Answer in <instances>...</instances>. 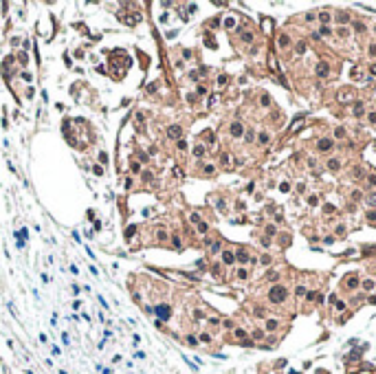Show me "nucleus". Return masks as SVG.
I'll return each instance as SVG.
<instances>
[{
	"label": "nucleus",
	"mask_w": 376,
	"mask_h": 374,
	"mask_svg": "<svg viewBox=\"0 0 376 374\" xmlns=\"http://www.w3.org/2000/svg\"><path fill=\"white\" fill-rule=\"evenodd\" d=\"M286 293H288V291H286V286H279V284H277V286H273V288H271L268 299H271L273 304H281V302L286 299Z\"/></svg>",
	"instance_id": "obj_1"
},
{
	"label": "nucleus",
	"mask_w": 376,
	"mask_h": 374,
	"mask_svg": "<svg viewBox=\"0 0 376 374\" xmlns=\"http://www.w3.org/2000/svg\"><path fill=\"white\" fill-rule=\"evenodd\" d=\"M152 313L158 317V321H167L172 317V308L167 306V304H158L156 308H152Z\"/></svg>",
	"instance_id": "obj_2"
},
{
	"label": "nucleus",
	"mask_w": 376,
	"mask_h": 374,
	"mask_svg": "<svg viewBox=\"0 0 376 374\" xmlns=\"http://www.w3.org/2000/svg\"><path fill=\"white\" fill-rule=\"evenodd\" d=\"M167 137H170V139H178V141H181L183 128H181V126H170V128H167Z\"/></svg>",
	"instance_id": "obj_3"
},
{
	"label": "nucleus",
	"mask_w": 376,
	"mask_h": 374,
	"mask_svg": "<svg viewBox=\"0 0 376 374\" xmlns=\"http://www.w3.org/2000/svg\"><path fill=\"white\" fill-rule=\"evenodd\" d=\"M328 75H330V68H328V64L326 62H319L317 64V77H328Z\"/></svg>",
	"instance_id": "obj_4"
},
{
	"label": "nucleus",
	"mask_w": 376,
	"mask_h": 374,
	"mask_svg": "<svg viewBox=\"0 0 376 374\" xmlns=\"http://www.w3.org/2000/svg\"><path fill=\"white\" fill-rule=\"evenodd\" d=\"M242 134H244L242 123H240V121H233V123H231V137H236V139H238V137H242Z\"/></svg>",
	"instance_id": "obj_5"
},
{
	"label": "nucleus",
	"mask_w": 376,
	"mask_h": 374,
	"mask_svg": "<svg viewBox=\"0 0 376 374\" xmlns=\"http://www.w3.org/2000/svg\"><path fill=\"white\" fill-rule=\"evenodd\" d=\"M304 123H306V119H304V117H299V119L295 121V123H293V126H290V128H288V132H290V134H295V132H299V130H302V128H304Z\"/></svg>",
	"instance_id": "obj_6"
},
{
	"label": "nucleus",
	"mask_w": 376,
	"mask_h": 374,
	"mask_svg": "<svg viewBox=\"0 0 376 374\" xmlns=\"http://www.w3.org/2000/svg\"><path fill=\"white\" fill-rule=\"evenodd\" d=\"M317 147H319V152H326V150L332 147V141H330V139H321V141L317 143Z\"/></svg>",
	"instance_id": "obj_7"
},
{
	"label": "nucleus",
	"mask_w": 376,
	"mask_h": 374,
	"mask_svg": "<svg viewBox=\"0 0 376 374\" xmlns=\"http://www.w3.org/2000/svg\"><path fill=\"white\" fill-rule=\"evenodd\" d=\"M24 238H26V229H20V233L16 231V244L18 247H24Z\"/></svg>",
	"instance_id": "obj_8"
},
{
	"label": "nucleus",
	"mask_w": 376,
	"mask_h": 374,
	"mask_svg": "<svg viewBox=\"0 0 376 374\" xmlns=\"http://www.w3.org/2000/svg\"><path fill=\"white\" fill-rule=\"evenodd\" d=\"M222 262H224V264H233V262H236V253L224 251V253H222Z\"/></svg>",
	"instance_id": "obj_9"
},
{
	"label": "nucleus",
	"mask_w": 376,
	"mask_h": 374,
	"mask_svg": "<svg viewBox=\"0 0 376 374\" xmlns=\"http://www.w3.org/2000/svg\"><path fill=\"white\" fill-rule=\"evenodd\" d=\"M339 167H341V161H339V158H330V161H328V170L339 172Z\"/></svg>",
	"instance_id": "obj_10"
},
{
	"label": "nucleus",
	"mask_w": 376,
	"mask_h": 374,
	"mask_svg": "<svg viewBox=\"0 0 376 374\" xmlns=\"http://www.w3.org/2000/svg\"><path fill=\"white\" fill-rule=\"evenodd\" d=\"M352 112H354V117H363V112H365V108H363V104H361V101H356V104H354V108H352Z\"/></svg>",
	"instance_id": "obj_11"
},
{
	"label": "nucleus",
	"mask_w": 376,
	"mask_h": 374,
	"mask_svg": "<svg viewBox=\"0 0 376 374\" xmlns=\"http://www.w3.org/2000/svg\"><path fill=\"white\" fill-rule=\"evenodd\" d=\"M236 260H238V262H242V264H244V262H249V253H247V251H244V249H240L238 253H236Z\"/></svg>",
	"instance_id": "obj_12"
},
{
	"label": "nucleus",
	"mask_w": 376,
	"mask_h": 374,
	"mask_svg": "<svg viewBox=\"0 0 376 374\" xmlns=\"http://www.w3.org/2000/svg\"><path fill=\"white\" fill-rule=\"evenodd\" d=\"M205 154H207V147H205V145H196V147H194V156L202 158Z\"/></svg>",
	"instance_id": "obj_13"
},
{
	"label": "nucleus",
	"mask_w": 376,
	"mask_h": 374,
	"mask_svg": "<svg viewBox=\"0 0 376 374\" xmlns=\"http://www.w3.org/2000/svg\"><path fill=\"white\" fill-rule=\"evenodd\" d=\"M202 134H205V139H207V143H216V134L211 132V130H205Z\"/></svg>",
	"instance_id": "obj_14"
},
{
	"label": "nucleus",
	"mask_w": 376,
	"mask_h": 374,
	"mask_svg": "<svg viewBox=\"0 0 376 374\" xmlns=\"http://www.w3.org/2000/svg\"><path fill=\"white\" fill-rule=\"evenodd\" d=\"M257 141H260L262 145H266V143L271 141V137H268V132H260V137H257Z\"/></svg>",
	"instance_id": "obj_15"
},
{
	"label": "nucleus",
	"mask_w": 376,
	"mask_h": 374,
	"mask_svg": "<svg viewBox=\"0 0 376 374\" xmlns=\"http://www.w3.org/2000/svg\"><path fill=\"white\" fill-rule=\"evenodd\" d=\"M196 227H198V231H200V233H207V231H209V224H207L205 220H200V222H196Z\"/></svg>",
	"instance_id": "obj_16"
},
{
	"label": "nucleus",
	"mask_w": 376,
	"mask_h": 374,
	"mask_svg": "<svg viewBox=\"0 0 376 374\" xmlns=\"http://www.w3.org/2000/svg\"><path fill=\"white\" fill-rule=\"evenodd\" d=\"M356 286H359V277L352 275L350 279H347V288H356Z\"/></svg>",
	"instance_id": "obj_17"
},
{
	"label": "nucleus",
	"mask_w": 376,
	"mask_h": 374,
	"mask_svg": "<svg viewBox=\"0 0 376 374\" xmlns=\"http://www.w3.org/2000/svg\"><path fill=\"white\" fill-rule=\"evenodd\" d=\"M288 44H290V37H288V35H281V37H279V46H281V49H286Z\"/></svg>",
	"instance_id": "obj_18"
},
{
	"label": "nucleus",
	"mask_w": 376,
	"mask_h": 374,
	"mask_svg": "<svg viewBox=\"0 0 376 374\" xmlns=\"http://www.w3.org/2000/svg\"><path fill=\"white\" fill-rule=\"evenodd\" d=\"M319 18H321V22H323V26H326L328 22H330V13H328V11H321V13H319Z\"/></svg>",
	"instance_id": "obj_19"
},
{
	"label": "nucleus",
	"mask_w": 376,
	"mask_h": 374,
	"mask_svg": "<svg viewBox=\"0 0 376 374\" xmlns=\"http://www.w3.org/2000/svg\"><path fill=\"white\" fill-rule=\"evenodd\" d=\"M277 326H279V324H277V319H268V321H266V330H275Z\"/></svg>",
	"instance_id": "obj_20"
},
{
	"label": "nucleus",
	"mask_w": 376,
	"mask_h": 374,
	"mask_svg": "<svg viewBox=\"0 0 376 374\" xmlns=\"http://www.w3.org/2000/svg\"><path fill=\"white\" fill-rule=\"evenodd\" d=\"M224 26H227V29H233V26H236V18H224Z\"/></svg>",
	"instance_id": "obj_21"
},
{
	"label": "nucleus",
	"mask_w": 376,
	"mask_h": 374,
	"mask_svg": "<svg viewBox=\"0 0 376 374\" xmlns=\"http://www.w3.org/2000/svg\"><path fill=\"white\" fill-rule=\"evenodd\" d=\"M187 343H189L191 348H196V345H198V339H196L194 334H187Z\"/></svg>",
	"instance_id": "obj_22"
},
{
	"label": "nucleus",
	"mask_w": 376,
	"mask_h": 374,
	"mask_svg": "<svg viewBox=\"0 0 376 374\" xmlns=\"http://www.w3.org/2000/svg\"><path fill=\"white\" fill-rule=\"evenodd\" d=\"M367 205H372V207H376V192H372L367 196Z\"/></svg>",
	"instance_id": "obj_23"
},
{
	"label": "nucleus",
	"mask_w": 376,
	"mask_h": 374,
	"mask_svg": "<svg viewBox=\"0 0 376 374\" xmlns=\"http://www.w3.org/2000/svg\"><path fill=\"white\" fill-rule=\"evenodd\" d=\"M260 104L264 106V108H268V106H271V97H268V95H262V101H260Z\"/></svg>",
	"instance_id": "obj_24"
},
{
	"label": "nucleus",
	"mask_w": 376,
	"mask_h": 374,
	"mask_svg": "<svg viewBox=\"0 0 376 374\" xmlns=\"http://www.w3.org/2000/svg\"><path fill=\"white\" fill-rule=\"evenodd\" d=\"M130 170H132L134 174H139V172H141V165H139L136 161H132V163H130Z\"/></svg>",
	"instance_id": "obj_25"
},
{
	"label": "nucleus",
	"mask_w": 376,
	"mask_h": 374,
	"mask_svg": "<svg viewBox=\"0 0 376 374\" xmlns=\"http://www.w3.org/2000/svg\"><path fill=\"white\" fill-rule=\"evenodd\" d=\"M268 279H271V282H277V279H279V273H275V271H268Z\"/></svg>",
	"instance_id": "obj_26"
},
{
	"label": "nucleus",
	"mask_w": 376,
	"mask_h": 374,
	"mask_svg": "<svg viewBox=\"0 0 376 374\" xmlns=\"http://www.w3.org/2000/svg\"><path fill=\"white\" fill-rule=\"evenodd\" d=\"M295 51H297L299 55H302V53H306V44H304V42H299V44L295 46Z\"/></svg>",
	"instance_id": "obj_27"
},
{
	"label": "nucleus",
	"mask_w": 376,
	"mask_h": 374,
	"mask_svg": "<svg viewBox=\"0 0 376 374\" xmlns=\"http://www.w3.org/2000/svg\"><path fill=\"white\" fill-rule=\"evenodd\" d=\"M242 40H244V42H253V33L244 31V33H242Z\"/></svg>",
	"instance_id": "obj_28"
},
{
	"label": "nucleus",
	"mask_w": 376,
	"mask_h": 374,
	"mask_svg": "<svg viewBox=\"0 0 376 374\" xmlns=\"http://www.w3.org/2000/svg\"><path fill=\"white\" fill-rule=\"evenodd\" d=\"M336 20H339V22L343 24V22H347V20H350V18H347V13H339V16H336Z\"/></svg>",
	"instance_id": "obj_29"
},
{
	"label": "nucleus",
	"mask_w": 376,
	"mask_h": 374,
	"mask_svg": "<svg viewBox=\"0 0 376 374\" xmlns=\"http://www.w3.org/2000/svg\"><path fill=\"white\" fill-rule=\"evenodd\" d=\"M334 137L343 139V137H345V130H343V128H336V130H334Z\"/></svg>",
	"instance_id": "obj_30"
},
{
	"label": "nucleus",
	"mask_w": 376,
	"mask_h": 374,
	"mask_svg": "<svg viewBox=\"0 0 376 374\" xmlns=\"http://www.w3.org/2000/svg\"><path fill=\"white\" fill-rule=\"evenodd\" d=\"M238 277H240V279H247V277H249L247 268H240V271H238Z\"/></svg>",
	"instance_id": "obj_31"
},
{
	"label": "nucleus",
	"mask_w": 376,
	"mask_h": 374,
	"mask_svg": "<svg viewBox=\"0 0 376 374\" xmlns=\"http://www.w3.org/2000/svg\"><path fill=\"white\" fill-rule=\"evenodd\" d=\"M295 295H297V297H304V295H306V288H304V286H297Z\"/></svg>",
	"instance_id": "obj_32"
},
{
	"label": "nucleus",
	"mask_w": 376,
	"mask_h": 374,
	"mask_svg": "<svg viewBox=\"0 0 376 374\" xmlns=\"http://www.w3.org/2000/svg\"><path fill=\"white\" fill-rule=\"evenodd\" d=\"M202 170H205V174H213V172H216V167H213V165H205Z\"/></svg>",
	"instance_id": "obj_33"
},
{
	"label": "nucleus",
	"mask_w": 376,
	"mask_h": 374,
	"mask_svg": "<svg viewBox=\"0 0 376 374\" xmlns=\"http://www.w3.org/2000/svg\"><path fill=\"white\" fill-rule=\"evenodd\" d=\"M99 163H108V154L106 152H99Z\"/></svg>",
	"instance_id": "obj_34"
},
{
	"label": "nucleus",
	"mask_w": 376,
	"mask_h": 374,
	"mask_svg": "<svg viewBox=\"0 0 376 374\" xmlns=\"http://www.w3.org/2000/svg\"><path fill=\"white\" fill-rule=\"evenodd\" d=\"M363 288H365V291H372V288H374V282H370V279H367V282H363Z\"/></svg>",
	"instance_id": "obj_35"
},
{
	"label": "nucleus",
	"mask_w": 376,
	"mask_h": 374,
	"mask_svg": "<svg viewBox=\"0 0 376 374\" xmlns=\"http://www.w3.org/2000/svg\"><path fill=\"white\" fill-rule=\"evenodd\" d=\"M236 337H238V339H244V337H247V332H244L242 328H238V330H236Z\"/></svg>",
	"instance_id": "obj_36"
},
{
	"label": "nucleus",
	"mask_w": 376,
	"mask_h": 374,
	"mask_svg": "<svg viewBox=\"0 0 376 374\" xmlns=\"http://www.w3.org/2000/svg\"><path fill=\"white\" fill-rule=\"evenodd\" d=\"M339 35H341V37H347V35H350V31H347L345 26H341V29H339Z\"/></svg>",
	"instance_id": "obj_37"
},
{
	"label": "nucleus",
	"mask_w": 376,
	"mask_h": 374,
	"mask_svg": "<svg viewBox=\"0 0 376 374\" xmlns=\"http://www.w3.org/2000/svg\"><path fill=\"white\" fill-rule=\"evenodd\" d=\"M172 240H174V242H172V244H174L176 249H181V238H178V236H174Z\"/></svg>",
	"instance_id": "obj_38"
},
{
	"label": "nucleus",
	"mask_w": 376,
	"mask_h": 374,
	"mask_svg": "<svg viewBox=\"0 0 376 374\" xmlns=\"http://www.w3.org/2000/svg\"><path fill=\"white\" fill-rule=\"evenodd\" d=\"M92 172H95L97 176H101V174H103V170H101V165H95V167H92Z\"/></svg>",
	"instance_id": "obj_39"
},
{
	"label": "nucleus",
	"mask_w": 376,
	"mask_h": 374,
	"mask_svg": "<svg viewBox=\"0 0 376 374\" xmlns=\"http://www.w3.org/2000/svg\"><path fill=\"white\" fill-rule=\"evenodd\" d=\"M266 233H268V236H275V227H273V224H268V227H266Z\"/></svg>",
	"instance_id": "obj_40"
},
{
	"label": "nucleus",
	"mask_w": 376,
	"mask_h": 374,
	"mask_svg": "<svg viewBox=\"0 0 376 374\" xmlns=\"http://www.w3.org/2000/svg\"><path fill=\"white\" fill-rule=\"evenodd\" d=\"M218 84H220V86H224V84H227V75H220V77H218Z\"/></svg>",
	"instance_id": "obj_41"
},
{
	"label": "nucleus",
	"mask_w": 376,
	"mask_h": 374,
	"mask_svg": "<svg viewBox=\"0 0 376 374\" xmlns=\"http://www.w3.org/2000/svg\"><path fill=\"white\" fill-rule=\"evenodd\" d=\"M200 341H205V343H209V341H211V337H209V334H207V332H205V334H200Z\"/></svg>",
	"instance_id": "obj_42"
},
{
	"label": "nucleus",
	"mask_w": 376,
	"mask_h": 374,
	"mask_svg": "<svg viewBox=\"0 0 376 374\" xmlns=\"http://www.w3.org/2000/svg\"><path fill=\"white\" fill-rule=\"evenodd\" d=\"M319 33H321V35H330V29H328V26H321V29H319Z\"/></svg>",
	"instance_id": "obj_43"
},
{
	"label": "nucleus",
	"mask_w": 376,
	"mask_h": 374,
	"mask_svg": "<svg viewBox=\"0 0 376 374\" xmlns=\"http://www.w3.org/2000/svg\"><path fill=\"white\" fill-rule=\"evenodd\" d=\"M317 200H319V198H317V196L312 194V196H310V198H308V205H317Z\"/></svg>",
	"instance_id": "obj_44"
},
{
	"label": "nucleus",
	"mask_w": 376,
	"mask_h": 374,
	"mask_svg": "<svg viewBox=\"0 0 376 374\" xmlns=\"http://www.w3.org/2000/svg\"><path fill=\"white\" fill-rule=\"evenodd\" d=\"M216 207H218V211H224L227 207H224V200H218V205H216Z\"/></svg>",
	"instance_id": "obj_45"
},
{
	"label": "nucleus",
	"mask_w": 376,
	"mask_h": 374,
	"mask_svg": "<svg viewBox=\"0 0 376 374\" xmlns=\"http://www.w3.org/2000/svg\"><path fill=\"white\" fill-rule=\"evenodd\" d=\"M367 119H370V123H376V112H370Z\"/></svg>",
	"instance_id": "obj_46"
},
{
	"label": "nucleus",
	"mask_w": 376,
	"mask_h": 374,
	"mask_svg": "<svg viewBox=\"0 0 376 374\" xmlns=\"http://www.w3.org/2000/svg\"><path fill=\"white\" fill-rule=\"evenodd\" d=\"M370 55H372V57H376V44H370Z\"/></svg>",
	"instance_id": "obj_47"
},
{
	"label": "nucleus",
	"mask_w": 376,
	"mask_h": 374,
	"mask_svg": "<svg viewBox=\"0 0 376 374\" xmlns=\"http://www.w3.org/2000/svg\"><path fill=\"white\" fill-rule=\"evenodd\" d=\"M297 192H299V194H304V192H306V185H304V183H299V185H297Z\"/></svg>",
	"instance_id": "obj_48"
},
{
	"label": "nucleus",
	"mask_w": 376,
	"mask_h": 374,
	"mask_svg": "<svg viewBox=\"0 0 376 374\" xmlns=\"http://www.w3.org/2000/svg\"><path fill=\"white\" fill-rule=\"evenodd\" d=\"M211 251H213V253H216V251H220V242H213V244H211Z\"/></svg>",
	"instance_id": "obj_49"
},
{
	"label": "nucleus",
	"mask_w": 376,
	"mask_h": 374,
	"mask_svg": "<svg viewBox=\"0 0 376 374\" xmlns=\"http://www.w3.org/2000/svg\"><path fill=\"white\" fill-rule=\"evenodd\" d=\"M262 334H264L262 330H255V332H253V339H262Z\"/></svg>",
	"instance_id": "obj_50"
},
{
	"label": "nucleus",
	"mask_w": 376,
	"mask_h": 374,
	"mask_svg": "<svg viewBox=\"0 0 376 374\" xmlns=\"http://www.w3.org/2000/svg\"><path fill=\"white\" fill-rule=\"evenodd\" d=\"M262 26H264V31H268V26H271V20H262Z\"/></svg>",
	"instance_id": "obj_51"
},
{
	"label": "nucleus",
	"mask_w": 376,
	"mask_h": 374,
	"mask_svg": "<svg viewBox=\"0 0 376 374\" xmlns=\"http://www.w3.org/2000/svg\"><path fill=\"white\" fill-rule=\"evenodd\" d=\"M367 220H376V211H367Z\"/></svg>",
	"instance_id": "obj_52"
},
{
	"label": "nucleus",
	"mask_w": 376,
	"mask_h": 374,
	"mask_svg": "<svg viewBox=\"0 0 376 374\" xmlns=\"http://www.w3.org/2000/svg\"><path fill=\"white\" fill-rule=\"evenodd\" d=\"M279 189H281V192H288V189H290V185H288V183H281Z\"/></svg>",
	"instance_id": "obj_53"
},
{
	"label": "nucleus",
	"mask_w": 376,
	"mask_h": 374,
	"mask_svg": "<svg viewBox=\"0 0 376 374\" xmlns=\"http://www.w3.org/2000/svg\"><path fill=\"white\" fill-rule=\"evenodd\" d=\"M323 242H326V244H334V238H332V236H328Z\"/></svg>",
	"instance_id": "obj_54"
},
{
	"label": "nucleus",
	"mask_w": 376,
	"mask_h": 374,
	"mask_svg": "<svg viewBox=\"0 0 376 374\" xmlns=\"http://www.w3.org/2000/svg\"><path fill=\"white\" fill-rule=\"evenodd\" d=\"M262 264H271V258L268 255H262Z\"/></svg>",
	"instance_id": "obj_55"
},
{
	"label": "nucleus",
	"mask_w": 376,
	"mask_h": 374,
	"mask_svg": "<svg viewBox=\"0 0 376 374\" xmlns=\"http://www.w3.org/2000/svg\"><path fill=\"white\" fill-rule=\"evenodd\" d=\"M336 310H345V304L343 302H336Z\"/></svg>",
	"instance_id": "obj_56"
},
{
	"label": "nucleus",
	"mask_w": 376,
	"mask_h": 374,
	"mask_svg": "<svg viewBox=\"0 0 376 374\" xmlns=\"http://www.w3.org/2000/svg\"><path fill=\"white\" fill-rule=\"evenodd\" d=\"M323 211H326V213H332V211H334V207H332V205H326V209H323Z\"/></svg>",
	"instance_id": "obj_57"
},
{
	"label": "nucleus",
	"mask_w": 376,
	"mask_h": 374,
	"mask_svg": "<svg viewBox=\"0 0 376 374\" xmlns=\"http://www.w3.org/2000/svg\"><path fill=\"white\" fill-rule=\"evenodd\" d=\"M370 185H372V187L376 185V174H372V176H370Z\"/></svg>",
	"instance_id": "obj_58"
},
{
	"label": "nucleus",
	"mask_w": 376,
	"mask_h": 374,
	"mask_svg": "<svg viewBox=\"0 0 376 374\" xmlns=\"http://www.w3.org/2000/svg\"><path fill=\"white\" fill-rule=\"evenodd\" d=\"M372 75H376V64H372Z\"/></svg>",
	"instance_id": "obj_59"
}]
</instances>
